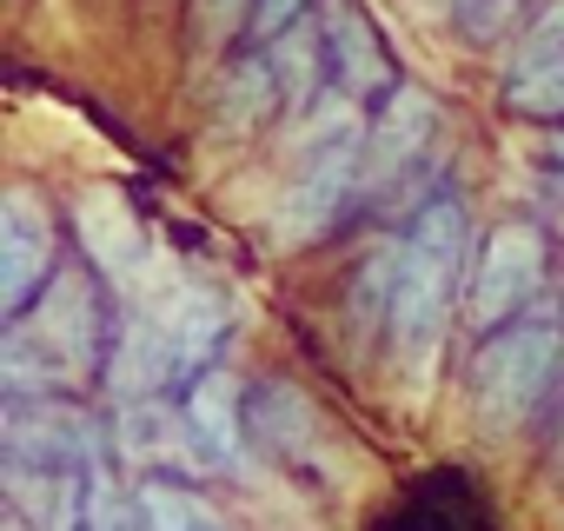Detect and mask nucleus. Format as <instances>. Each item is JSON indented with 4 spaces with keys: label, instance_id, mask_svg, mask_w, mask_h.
<instances>
[{
    "label": "nucleus",
    "instance_id": "obj_1",
    "mask_svg": "<svg viewBox=\"0 0 564 531\" xmlns=\"http://www.w3.org/2000/svg\"><path fill=\"white\" fill-rule=\"evenodd\" d=\"M465 280V206L458 199H432L412 232H405V259H399V300H392V353L399 372L432 379L445 319H452V293Z\"/></svg>",
    "mask_w": 564,
    "mask_h": 531
},
{
    "label": "nucleus",
    "instance_id": "obj_2",
    "mask_svg": "<svg viewBox=\"0 0 564 531\" xmlns=\"http://www.w3.org/2000/svg\"><path fill=\"white\" fill-rule=\"evenodd\" d=\"M100 359V313L87 280L54 273L41 313L14 319L8 333V392H54V386H80Z\"/></svg>",
    "mask_w": 564,
    "mask_h": 531
},
{
    "label": "nucleus",
    "instance_id": "obj_3",
    "mask_svg": "<svg viewBox=\"0 0 564 531\" xmlns=\"http://www.w3.org/2000/svg\"><path fill=\"white\" fill-rule=\"evenodd\" d=\"M359 180H366V127H359L352 100L333 94V100H319V113L300 127L293 186H286V239H306V232L333 226V213L352 199Z\"/></svg>",
    "mask_w": 564,
    "mask_h": 531
},
{
    "label": "nucleus",
    "instance_id": "obj_4",
    "mask_svg": "<svg viewBox=\"0 0 564 531\" xmlns=\"http://www.w3.org/2000/svg\"><path fill=\"white\" fill-rule=\"evenodd\" d=\"M557 372H564V326L557 319H524V326L505 319L471 359V405L491 432H511L544 405Z\"/></svg>",
    "mask_w": 564,
    "mask_h": 531
},
{
    "label": "nucleus",
    "instance_id": "obj_5",
    "mask_svg": "<svg viewBox=\"0 0 564 531\" xmlns=\"http://www.w3.org/2000/svg\"><path fill=\"white\" fill-rule=\"evenodd\" d=\"M544 286V239L538 226H491V239L478 246V266L465 273V313L478 333H498L518 306H531V293Z\"/></svg>",
    "mask_w": 564,
    "mask_h": 531
},
{
    "label": "nucleus",
    "instance_id": "obj_6",
    "mask_svg": "<svg viewBox=\"0 0 564 531\" xmlns=\"http://www.w3.org/2000/svg\"><path fill=\"white\" fill-rule=\"evenodd\" d=\"M54 226L34 193L0 199V313L21 319L47 286H54Z\"/></svg>",
    "mask_w": 564,
    "mask_h": 531
},
{
    "label": "nucleus",
    "instance_id": "obj_7",
    "mask_svg": "<svg viewBox=\"0 0 564 531\" xmlns=\"http://www.w3.org/2000/svg\"><path fill=\"white\" fill-rule=\"evenodd\" d=\"M80 246H87V259L100 266L113 286H133L140 266H147L140 219H133V206H127L120 193H107V186L80 193Z\"/></svg>",
    "mask_w": 564,
    "mask_h": 531
},
{
    "label": "nucleus",
    "instance_id": "obj_8",
    "mask_svg": "<svg viewBox=\"0 0 564 531\" xmlns=\"http://www.w3.org/2000/svg\"><path fill=\"white\" fill-rule=\"evenodd\" d=\"M425 140H432V94L425 87H392V100L379 107V120L366 133V180L379 186V180L405 173L425 153Z\"/></svg>",
    "mask_w": 564,
    "mask_h": 531
},
{
    "label": "nucleus",
    "instance_id": "obj_9",
    "mask_svg": "<svg viewBox=\"0 0 564 531\" xmlns=\"http://www.w3.org/2000/svg\"><path fill=\"white\" fill-rule=\"evenodd\" d=\"M153 319H160V339H166L173 379H180V372H193V366H206V359H213V346H219V333H226V306H219L213 293H199V286L166 293Z\"/></svg>",
    "mask_w": 564,
    "mask_h": 531
},
{
    "label": "nucleus",
    "instance_id": "obj_10",
    "mask_svg": "<svg viewBox=\"0 0 564 531\" xmlns=\"http://www.w3.org/2000/svg\"><path fill=\"white\" fill-rule=\"evenodd\" d=\"M186 438H193V458H206V465H232L239 458L246 419H239L232 372H199V386L186 399Z\"/></svg>",
    "mask_w": 564,
    "mask_h": 531
},
{
    "label": "nucleus",
    "instance_id": "obj_11",
    "mask_svg": "<svg viewBox=\"0 0 564 531\" xmlns=\"http://www.w3.org/2000/svg\"><path fill=\"white\" fill-rule=\"evenodd\" d=\"M107 379L120 399H147L173 379V359H166V339H160V319L153 313H133L113 339V359H107Z\"/></svg>",
    "mask_w": 564,
    "mask_h": 531
},
{
    "label": "nucleus",
    "instance_id": "obj_12",
    "mask_svg": "<svg viewBox=\"0 0 564 531\" xmlns=\"http://www.w3.org/2000/svg\"><path fill=\"white\" fill-rule=\"evenodd\" d=\"M313 405L293 392V386H265V392H252V419H246V432L265 445V452H306L313 445Z\"/></svg>",
    "mask_w": 564,
    "mask_h": 531
},
{
    "label": "nucleus",
    "instance_id": "obj_13",
    "mask_svg": "<svg viewBox=\"0 0 564 531\" xmlns=\"http://www.w3.org/2000/svg\"><path fill=\"white\" fill-rule=\"evenodd\" d=\"M326 54H333V67H339V80H346V94H366L379 74H386V54H379V41H372V28L346 8L326 14Z\"/></svg>",
    "mask_w": 564,
    "mask_h": 531
},
{
    "label": "nucleus",
    "instance_id": "obj_14",
    "mask_svg": "<svg viewBox=\"0 0 564 531\" xmlns=\"http://www.w3.org/2000/svg\"><path fill=\"white\" fill-rule=\"evenodd\" d=\"M140 524L147 531H232L213 511V498H199L186 485H166V478H147L140 485Z\"/></svg>",
    "mask_w": 564,
    "mask_h": 531
},
{
    "label": "nucleus",
    "instance_id": "obj_15",
    "mask_svg": "<svg viewBox=\"0 0 564 531\" xmlns=\"http://www.w3.org/2000/svg\"><path fill=\"white\" fill-rule=\"evenodd\" d=\"M272 80H279V94H286L293 107H313V87H319V41L306 34V28H286L272 41Z\"/></svg>",
    "mask_w": 564,
    "mask_h": 531
},
{
    "label": "nucleus",
    "instance_id": "obj_16",
    "mask_svg": "<svg viewBox=\"0 0 564 531\" xmlns=\"http://www.w3.org/2000/svg\"><path fill=\"white\" fill-rule=\"evenodd\" d=\"M399 259L405 246H372V259L359 266V286H352V319H392V300H399Z\"/></svg>",
    "mask_w": 564,
    "mask_h": 531
},
{
    "label": "nucleus",
    "instance_id": "obj_17",
    "mask_svg": "<svg viewBox=\"0 0 564 531\" xmlns=\"http://www.w3.org/2000/svg\"><path fill=\"white\" fill-rule=\"evenodd\" d=\"M505 100L524 120H564V61H538V67H511Z\"/></svg>",
    "mask_w": 564,
    "mask_h": 531
},
{
    "label": "nucleus",
    "instance_id": "obj_18",
    "mask_svg": "<svg viewBox=\"0 0 564 531\" xmlns=\"http://www.w3.org/2000/svg\"><path fill=\"white\" fill-rule=\"evenodd\" d=\"M538 61H564V0L531 21V34L518 47V67H538Z\"/></svg>",
    "mask_w": 564,
    "mask_h": 531
},
{
    "label": "nucleus",
    "instance_id": "obj_19",
    "mask_svg": "<svg viewBox=\"0 0 564 531\" xmlns=\"http://www.w3.org/2000/svg\"><path fill=\"white\" fill-rule=\"evenodd\" d=\"M452 8H458V28H465V34L491 41V34L518 14V0H452Z\"/></svg>",
    "mask_w": 564,
    "mask_h": 531
},
{
    "label": "nucleus",
    "instance_id": "obj_20",
    "mask_svg": "<svg viewBox=\"0 0 564 531\" xmlns=\"http://www.w3.org/2000/svg\"><path fill=\"white\" fill-rule=\"evenodd\" d=\"M300 14H306V0H252V34L279 41L286 28H300Z\"/></svg>",
    "mask_w": 564,
    "mask_h": 531
},
{
    "label": "nucleus",
    "instance_id": "obj_21",
    "mask_svg": "<svg viewBox=\"0 0 564 531\" xmlns=\"http://www.w3.org/2000/svg\"><path fill=\"white\" fill-rule=\"evenodd\" d=\"M199 8H206V14H213V21H219V28H226V21H232V14H239V8H252V0H199Z\"/></svg>",
    "mask_w": 564,
    "mask_h": 531
},
{
    "label": "nucleus",
    "instance_id": "obj_22",
    "mask_svg": "<svg viewBox=\"0 0 564 531\" xmlns=\"http://www.w3.org/2000/svg\"><path fill=\"white\" fill-rule=\"evenodd\" d=\"M557 160H564V140H557Z\"/></svg>",
    "mask_w": 564,
    "mask_h": 531
},
{
    "label": "nucleus",
    "instance_id": "obj_23",
    "mask_svg": "<svg viewBox=\"0 0 564 531\" xmlns=\"http://www.w3.org/2000/svg\"><path fill=\"white\" fill-rule=\"evenodd\" d=\"M14 531H21V524H14Z\"/></svg>",
    "mask_w": 564,
    "mask_h": 531
}]
</instances>
